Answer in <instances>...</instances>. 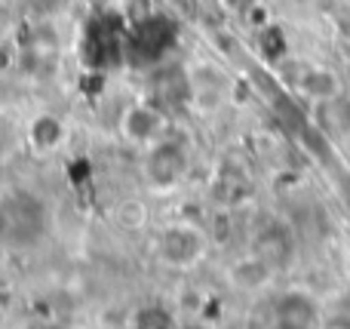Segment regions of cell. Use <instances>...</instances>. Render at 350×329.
<instances>
[{"instance_id": "obj_6", "label": "cell", "mask_w": 350, "mask_h": 329, "mask_svg": "<svg viewBox=\"0 0 350 329\" xmlns=\"http://www.w3.org/2000/svg\"><path fill=\"white\" fill-rule=\"evenodd\" d=\"M317 114H320V127L323 133L335 135V139H347L350 135V96L338 92L335 98L317 105Z\"/></svg>"}, {"instance_id": "obj_3", "label": "cell", "mask_w": 350, "mask_h": 329, "mask_svg": "<svg viewBox=\"0 0 350 329\" xmlns=\"http://www.w3.org/2000/svg\"><path fill=\"white\" fill-rule=\"evenodd\" d=\"M160 256L170 265L185 268V265L197 262V259L203 256V237H200V231H193L191 225H175L160 237Z\"/></svg>"}, {"instance_id": "obj_5", "label": "cell", "mask_w": 350, "mask_h": 329, "mask_svg": "<svg viewBox=\"0 0 350 329\" xmlns=\"http://www.w3.org/2000/svg\"><path fill=\"white\" fill-rule=\"evenodd\" d=\"M314 326H317V308L308 295L289 293L277 302L273 329H314Z\"/></svg>"}, {"instance_id": "obj_2", "label": "cell", "mask_w": 350, "mask_h": 329, "mask_svg": "<svg viewBox=\"0 0 350 329\" xmlns=\"http://www.w3.org/2000/svg\"><path fill=\"white\" fill-rule=\"evenodd\" d=\"M163 114H160L154 105H129L120 117V133L123 139H129L133 145H154V142L163 139Z\"/></svg>"}, {"instance_id": "obj_9", "label": "cell", "mask_w": 350, "mask_h": 329, "mask_svg": "<svg viewBox=\"0 0 350 329\" xmlns=\"http://www.w3.org/2000/svg\"><path fill=\"white\" fill-rule=\"evenodd\" d=\"M329 329H341V326H329Z\"/></svg>"}, {"instance_id": "obj_8", "label": "cell", "mask_w": 350, "mask_h": 329, "mask_svg": "<svg viewBox=\"0 0 350 329\" xmlns=\"http://www.w3.org/2000/svg\"><path fill=\"white\" fill-rule=\"evenodd\" d=\"M267 274H271V265H267L265 256H252L230 271L237 287H261V283L267 280Z\"/></svg>"}, {"instance_id": "obj_4", "label": "cell", "mask_w": 350, "mask_h": 329, "mask_svg": "<svg viewBox=\"0 0 350 329\" xmlns=\"http://www.w3.org/2000/svg\"><path fill=\"white\" fill-rule=\"evenodd\" d=\"M295 90L301 92L304 98H310L314 105H320V102H329V98H335L338 92H345V83H341V77L332 71V68L310 65V68H304V71L298 74Z\"/></svg>"}, {"instance_id": "obj_7", "label": "cell", "mask_w": 350, "mask_h": 329, "mask_svg": "<svg viewBox=\"0 0 350 329\" xmlns=\"http://www.w3.org/2000/svg\"><path fill=\"white\" fill-rule=\"evenodd\" d=\"M28 139L37 151H55L65 139V123L53 114H40L28 129Z\"/></svg>"}, {"instance_id": "obj_1", "label": "cell", "mask_w": 350, "mask_h": 329, "mask_svg": "<svg viewBox=\"0 0 350 329\" xmlns=\"http://www.w3.org/2000/svg\"><path fill=\"white\" fill-rule=\"evenodd\" d=\"M145 172H148V179H151V185H157V188H172L187 172V151L178 142H170V139L154 142L145 157Z\"/></svg>"}]
</instances>
